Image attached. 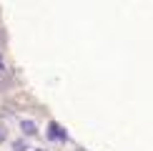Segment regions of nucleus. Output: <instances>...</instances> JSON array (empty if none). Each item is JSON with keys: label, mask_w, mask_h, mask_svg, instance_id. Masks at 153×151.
Instances as JSON below:
<instances>
[{"label": "nucleus", "mask_w": 153, "mask_h": 151, "mask_svg": "<svg viewBox=\"0 0 153 151\" xmlns=\"http://www.w3.org/2000/svg\"><path fill=\"white\" fill-rule=\"evenodd\" d=\"M20 129H23V131H25V134H28V136L38 134V126H35L33 121H30V118H23V121H20Z\"/></svg>", "instance_id": "nucleus-2"}, {"label": "nucleus", "mask_w": 153, "mask_h": 151, "mask_svg": "<svg viewBox=\"0 0 153 151\" xmlns=\"http://www.w3.org/2000/svg\"><path fill=\"white\" fill-rule=\"evenodd\" d=\"M35 151H45V149H35Z\"/></svg>", "instance_id": "nucleus-6"}, {"label": "nucleus", "mask_w": 153, "mask_h": 151, "mask_svg": "<svg viewBox=\"0 0 153 151\" xmlns=\"http://www.w3.org/2000/svg\"><path fill=\"white\" fill-rule=\"evenodd\" d=\"M5 71V63H3V55H0V73Z\"/></svg>", "instance_id": "nucleus-4"}, {"label": "nucleus", "mask_w": 153, "mask_h": 151, "mask_svg": "<svg viewBox=\"0 0 153 151\" xmlns=\"http://www.w3.org/2000/svg\"><path fill=\"white\" fill-rule=\"evenodd\" d=\"M3 138H5V129H0V141H3Z\"/></svg>", "instance_id": "nucleus-5"}, {"label": "nucleus", "mask_w": 153, "mask_h": 151, "mask_svg": "<svg viewBox=\"0 0 153 151\" xmlns=\"http://www.w3.org/2000/svg\"><path fill=\"white\" fill-rule=\"evenodd\" d=\"M13 151H25V141H15L13 144Z\"/></svg>", "instance_id": "nucleus-3"}, {"label": "nucleus", "mask_w": 153, "mask_h": 151, "mask_svg": "<svg viewBox=\"0 0 153 151\" xmlns=\"http://www.w3.org/2000/svg\"><path fill=\"white\" fill-rule=\"evenodd\" d=\"M48 138H50V141H68V131L63 129L60 123L50 121L48 123Z\"/></svg>", "instance_id": "nucleus-1"}]
</instances>
